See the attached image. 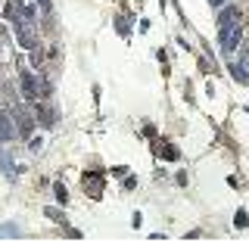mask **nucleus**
I'll use <instances>...</instances> for the list:
<instances>
[{"label": "nucleus", "instance_id": "4", "mask_svg": "<svg viewBox=\"0 0 249 252\" xmlns=\"http://www.w3.org/2000/svg\"><path fill=\"white\" fill-rule=\"evenodd\" d=\"M22 94H25V100H37V94H41L31 72H22Z\"/></svg>", "mask_w": 249, "mask_h": 252}, {"label": "nucleus", "instance_id": "9", "mask_svg": "<svg viewBox=\"0 0 249 252\" xmlns=\"http://www.w3.org/2000/svg\"><path fill=\"white\" fill-rule=\"evenodd\" d=\"M237 227H246V212H243V209L237 212Z\"/></svg>", "mask_w": 249, "mask_h": 252}, {"label": "nucleus", "instance_id": "1", "mask_svg": "<svg viewBox=\"0 0 249 252\" xmlns=\"http://www.w3.org/2000/svg\"><path fill=\"white\" fill-rule=\"evenodd\" d=\"M240 37H243V25L237 22V25H231V28H221L218 32V44H221V50H237V44H240Z\"/></svg>", "mask_w": 249, "mask_h": 252}, {"label": "nucleus", "instance_id": "7", "mask_svg": "<svg viewBox=\"0 0 249 252\" xmlns=\"http://www.w3.org/2000/svg\"><path fill=\"white\" fill-rule=\"evenodd\" d=\"M37 119H41L47 128H50V125L56 122V112H53V109H47V106H41V109H37Z\"/></svg>", "mask_w": 249, "mask_h": 252}, {"label": "nucleus", "instance_id": "11", "mask_svg": "<svg viewBox=\"0 0 249 252\" xmlns=\"http://www.w3.org/2000/svg\"><path fill=\"white\" fill-rule=\"evenodd\" d=\"M56 196H60V202H65V187L62 184H56Z\"/></svg>", "mask_w": 249, "mask_h": 252}, {"label": "nucleus", "instance_id": "12", "mask_svg": "<svg viewBox=\"0 0 249 252\" xmlns=\"http://www.w3.org/2000/svg\"><path fill=\"white\" fill-rule=\"evenodd\" d=\"M209 3H212V6H221V3H224V0H209Z\"/></svg>", "mask_w": 249, "mask_h": 252}, {"label": "nucleus", "instance_id": "8", "mask_svg": "<svg viewBox=\"0 0 249 252\" xmlns=\"http://www.w3.org/2000/svg\"><path fill=\"white\" fill-rule=\"evenodd\" d=\"M162 150H165V153H162L165 159H178V150H175V147H162Z\"/></svg>", "mask_w": 249, "mask_h": 252}, {"label": "nucleus", "instance_id": "3", "mask_svg": "<svg viewBox=\"0 0 249 252\" xmlns=\"http://www.w3.org/2000/svg\"><path fill=\"white\" fill-rule=\"evenodd\" d=\"M16 137V128H13V115L0 109V140H13Z\"/></svg>", "mask_w": 249, "mask_h": 252}, {"label": "nucleus", "instance_id": "6", "mask_svg": "<svg viewBox=\"0 0 249 252\" xmlns=\"http://www.w3.org/2000/svg\"><path fill=\"white\" fill-rule=\"evenodd\" d=\"M16 122H19V128H16V134H22V137H31V131H34V119L31 115H16Z\"/></svg>", "mask_w": 249, "mask_h": 252}, {"label": "nucleus", "instance_id": "10", "mask_svg": "<svg viewBox=\"0 0 249 252\" xmlns=\"http://www.w3.org/2000/svg\"><path fill=\"white\" fill-rule=\"evenodd\" d=\"M231 72H234V75H237V81H246V72H243V69H240V65H234V69H231Z\"/></svg>", "mask_w": 249, "mask_h": 252}, {"label": "nucleus", "instance_id": "13", "mask_svg": "<svg viewBox=\"0 0 249 252\" xmlns=\"http://www.w3.org/2000/svg\"><path fill=\"white\" fill-rule=\"evenodd\" d=\"M41 6H50V0H41Z\"/></svg>", "mask_w": 249, "mask_h": 252}, {"label": "nucleus", "instance_id": "5", "mask_svg": "<svg viewBox=\"0 0 249 252\" xmlns=\"http://www.w3.org/2000/svg\"><path fill=\"white\" fill-rule=\"evenodd\" d=\"M237 22H240V9H237V6H224L221 16H218V25H221V28H231Z\"/></svg>", "mask_w": 249, "mask_h": 252}, {"label": "nucleus", "instance_id": "2", "mask_svg": "<svg viewBox=\"0 0 249 252\" xmlns=\"http://www.w3.org/2000/svg\"><path fill=\"white\" fill-rule=\"evenodd\" d=\"M16 34H19V41H22V47H28V50L37 47V37H34L31 28L25 25V19H16Z\"/></svg>", "mask_w": 249, "mask_h": 252}]
</instances>
